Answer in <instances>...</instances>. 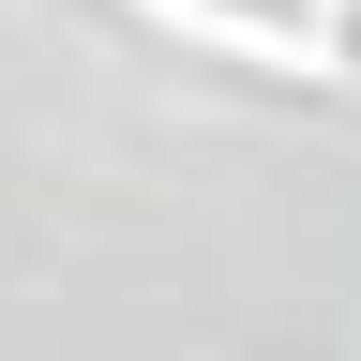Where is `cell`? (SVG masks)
Returning a JSON list of instances; mask_svg holds the SVG:
<instances>
[{
  "label": "cell",
  "mask_w": 361,
  "mask_h": 361,
  "mask_svg": "<svg viewBox=\"0 0 361 361\" xmlns=\"http://www.w3.org/2000/svg\"><path fill=\"white\" fill-rule=\"evenodd\" d=\"M121 16H151V30H180V45H211V61H256V75H316V45H301V30H271V16H241V0H121Z\"/></svg>",
  "instance_id": "obj_1"
}]
</instances>
